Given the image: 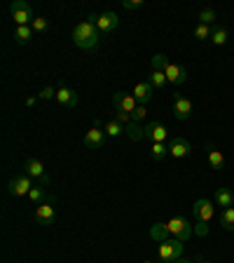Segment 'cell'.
I'll list each match as a JSON object with an SVG mask.
<instances>
[{"mask_svg":"<svg viewBox=\"0 0 234 263\" xmlns=\"http://www.w3.org/2000/svg\"><path fill=\"white\" fill-rule=\"evenodd\" d=\"M98 40H101V31L96 28V24L80 22L75 28H73V43H75V47L92 52V49H96Z\"/></svg>","mask_w":234,"mask_h":263,"instance_id":"obj_1","label":"cell"},{"mask_svg":"<svg viewBox=\"0 0 234 263\" xmlns=\"http://www.w3.org/2000/svg\"><path fill=\"white\" fill-rule=\"evenodd\" d=\"M157 254H159V258H162V261H166V263H176V261H180V258H183V242L176 240V237L159 242Z\"/></svg>","mask_w":234,"mask_h":263,"instance_id":"obj_2","label":"cell"},{"mask_svg":"<svg viewBox=\"0 0 234 263\" xmlns=\"http://www.w3.org/2000/svg\"><path fill=\"white\" fill-rule=\"evenodd\" d=\"M10 14H12L16 26H31V24L35 22L33 10L26 0H14V3H10Z\"/></svg>","mask_w":234,"mask_h":263,"instance_id":"obj_3","label":"cell"},{"mask_svg":"<svg viewBox=\"0 0 234 263\" xmlns=\"http://www.w3.org/2000/svg\"><path fill=\"white\" fill-rule=\"evenodd\" d=\"M24 170H26V174L31 176V179H35L40 183V186H49V174L47 170H45V164L40 162L38 158H28L26 162H24Z\"/></svg>","mask_w":234,"mask_h":263,"instance_id":"obj_4","label":"cell"},{"mask_svg":"<svg viewBox=\"0 0 234 263\" xmlns=\"http://www.w3.org/2000/svg\"><path fill=\"white\" fill-rule=\"evenodd\" d=\"M89 22L96 24V28L101 33H110L115 28L120 26V16L115 14V12H103V14H92L89 16Z\"/></svg>","mask_w":234,"mask_h":263,"instance_id":"obj_5","label":"cell"},{"mask_svg":"<svg viewBox=\"0 0 234 263\" xmlns=\"http://www.w3.org/2000/svg\"><path fill=\"white\" fill-rule=\"evenodd\" d=\"M166 228H169V235H174L176 240L185 242L187 237L192 235V226L185 221V216H174V219L166 223Z\"/></svg>","mask_w":234,"mask_h":263,"instance_id":"obj_6","label":"cell"},{"mask_svg":"<svg viewBox=\"0 0 234 263\" xmlns=\"http://www.w3.org/2000/svg\"><path fill=\"white\" fill-rule=\"evenodd\" d=\"M113 106H115V113H126V115H131L134 110H136L138 101L134 99V94L115 92V94H113Z\"/></svg>","mask_w":234,"mask_h":263,"instance_id":"obj_7","label":"cell"},{"mask_svg":"<svg viewBox=\"0 0 234 263\" xmlns=\"http://www.w3.org/2000/svg\"><path fill=\"white\" fill-rule=\"evenodd\" d=\"M31 188H33V181L28 174H19V176H14V179H10V183H7V193H10V195H16V197L19 195L28 197Z\"/></svg>","mask_w":234,"mask_h":263,"instance_id":"obj_8","label":"cell"},{"mask_svg":"<svg viewBox=\"0 0 234 263\" xmlns=\"http://www.w3.org/2000/svg\"><path fill=\"white\" fill-rule=\"evenodd\" d=\"M143 132H145V139H147V141H153V143H166V137H169L166 127H164L162 122H157V120L145 122Z\"/></svg>","mask_w":234,"mask_h":263,"instance_id":"obj_9","label":"cell"},{"mask_svg":"<svg viewBox=\"0 0 234 263\" xmlns=\"http://www.w3.org/2000/svg\"><path fill=\"white\" fill-rule=\"evenodd\" d=\"M164 76H166V82H169V85H174V87H180V85H185V82H187V71H185V66L174 64V61H171V64L166 66Z\"/></svg>","mask_w":234,"mask_h":263,"instance_id":"obj_10","label":"cell"},{"mask_svg":"<svg viewBox=\"0 0 234 263\" xmlns=\"http://www.w3.org/2000/svg\"><path fill=\"white\" fill-rule=\"evenodd\" d=\"M131 94H134V99L138 101V106H145V104L153 101L155 87L150 85V80H141V82H136V87L131 89Z\"/></svg>","mask_w":234,"mask_h":263,"instance_id":"obj_11","label":"cell"},{"mask_svg":"<svg viewBox=\"0 0 234 263\" xmlns=\"http://www.w3.org/2000/svg\"><path fill=\"white\" fill-rule=\"evenodd\" d=\"M192 101L190 99H185L183 94H176L174 97V115L176 120H190L192 118Z\"/></svg>","mask_w":234,"mask_h":263,"instance_id":"obj_12","label":"cell"},{"mask_svg":"<svg viewBox=\"0 0 234 263\" xmlns=\"http://www.w3.org/2000/svg\"><path fill=\"white\" fill-rule=\"evenodd\" d=\"M190 153H192V146H190V141H187V139L174 137L169 141V155H171V158L183 160V158H187Z\"/></svg>","mask_w":234,"mask_h":263,"instance_id":"obj_13","label":"cell"},{"mask_svg":"<svg viewBox=\"0 0 234 263\" xmlns=\"http://www.w3.org/2000/svg\"><path fill=\"white\" fill-rule=\"evenodd\" d=\"M192 212H195V219H197V223H208V221L213 219V202L211 200H197L195 202V207H192Z\"/></svg>","mask_w":234,"mask_h":263,"instance_id":"obj_14","label":"cell"},{"mask_svg":"<svg viewBox=\"0 0 234 263\" xmlns=\"http://www.w3.org/2000/svg\"><path fill=\"white\" fill-rule=\"evenodd\" d=\"M35 219H38V223H42V226H52V223H54V221H56L54 200L38 204V207H35Z\"/></svg>","mask_w":234,"mask_h":263,"instance_id":"obj_15","label":"cell"},{"mask_svg":"<svg viewBox=\"0 0 234 263\" xmlns=\"http://www.w3.org/2000/svg\"><path fill=\"white\" fill-rule=\"evenodd\" d=\"M77 92L71 87H66V85H61V87H56V104L63 106V108H75L77 106Z\"/></svg>","mask_w":234,"mask_h":263,"instance_id":"obj_16","label":"cell"},{"mask_svg":"<svg viewBox=\"0 0 234 263\" xmlns=\"http://www.w3.org/2000/svg\"><path fill=\"white\" fill-rule=\"evenodd\" d=\"M103 143H105V132L101 129V127L94 125L92 129L84 134V146H87L89 151H98V148H103Z\"/></svg>","mask_w":234,"mask_h":263,"instance_id":"obj_17","label":"cell"},{"mask_svg":"<svg viewBox=\"0 0 234 263\" xmlns=\"http://www.w3.org/2000/svg\"><path fill=\"white\" fill-rule=\"evenodd\" d=\"M28 200H31L35 207H38V204H42V202H49V200H54V202H56V197L49 195V193L45 191V186H33L31 193H28Z\"/></svg>","mask_w":234,"mask_h":263,"instance_id":"obj_18","label":"cell"},{"mask_svg":"<svg viewBox=\"0 0 234 263\" xmlns=\"http://www.w3.org/2000/svg\"><path fill=\"white\" fill-rule=\"evenodd\" d=\"M206 151H208V164H211L213 170H223L225 167V155L220 153L216 146H211V143L206 146Z\"/></svg>","mask_w":234,"mask_h":263,"instance_id":"obj_19","label":"cell"},{"mask_svg":"<svg viewBox=\"0 0 234 263\" xmlns=\"http://www.w3.org/2000/svg\"><path fill=\"white\" fill-rule=\"evenodd\" d=\"M216 202L220 204V207H232L234 204V193L229 191V188H218V191H216Z\"/></svg>","mask_w":234,"mask_h":263,"instance_id":"obj_20","label":"cell"},{"mask_svg":"<svg viewBox=\"0 0 234 263\" xmlns=\"http://www.w3.org/2000/svg\"><path fill=\"white\" fill-rule=\"evenodd\" d=\"M33 26H16V31H14V40L19 45H26V43H31V38H33Z\"/></svg>","mask_w":234,"mask_h":263,"instance_id":"obj_21","label":"cell"},{"mask_svg":"<svg viewBox=\"0 0 234 263\" xmlns=\"http://www.w3.org/2000/svg\"><path fill=\"white\" fill-rule=\"evenodd\" d=\"M103 132L108 134L110 139H117V137H122V134H124V125H120L117 120H108L103 125Z\"/></svg>","mask_w":234,"mask_h":263,"instance_id":"obj_22","label":"cell"},{"mask_svg":"<svg viewBox=\"0 0 234 263\" xmlns=\"http://www.w3.org/2000/svg\"><path fill=\"white\" fill-rule=\"evenodd\" d=\"M150 155H153V160L162 162L169 155V143H150Z\"/></svg>","mask_w":234,"mask_h":263,"instance_id":"obj_23","label":"cell"},{"mask_svg":"<svg viewBox=\"0 0 234 263\" xmlns=\"http://www.w3.org/2000/svg\"><path fill=\"white\" fill-rule=\"evenodd\" d=\"M150 237L157 242H164L169 240V228H166V223H155L153 230H150Z\"/></svg>","mask_w":234,"mask_h":263,"instance_id":"obj_24","label":"cell"},{"mask_svg":"<svg viewBox=\"0 0 234 263\" xmlns=\"http://www.w3.org/2000/svg\"><path fill=\"white\" fill-rule=\"evenodd\" d=\"M227 28H223V26H218V28H213V33H211V43L216 45V47H223L225 43H227Z\"/></svg>","mask_w":234,"mask_h":263,"instance_id":"obj_25","label":"cell"},{"mask_svg":"<svg viewBox=\"0 0 234 263\" xmlns=\"http://www.w3.org/2000/svg\"><path fill=\"white\" fill-rule=\"evenodd\" d=\"M220 226H223L225 230H234V207H227L220 214Z\"/></svg>","mask_w":234,"mask_h":263,"instance_id":"obj_26","label":"cell"},{"mask_svg":"<svg viewBox=\"0 0 234 263\" xmlns=\"http://www.w3.org/2000/svg\"><path fill=\"white\" fill-rule=\"evenodd\" d=\"M124 132L129 134L131 141H141V139H145V132L141 129L138 125H134V122H129V125H124Z\"/></svg>","mask_w":234,"mask_h":263,"instance_id":"obj_27","label":"cell"},{"mask_svg":"<svg viewBox=\"0 0 234 263\" xmlns=\"http://www.w3.org/2000/svg\"><path fill=\"white\" fill-rule=\"evenodd\" d=\"M147 80H150V85H153L155 89H164V85H166V76H164V71H153Z\"/></svg>","mask_w":234,"mask_h":263,"instance_id":"obj_28","label":"cell"},{"mask_svg":"<svg viewBox=\"0 0 234 263\" xmlns=\"http://www.w3.org/2000/svg\"><path fill=\"white\" fill-rule=\"evenodd\" d=\"M211 28L206 26V24H197L195 26V38L199 40V43H204V40H211Z\"/></svg>","mask_w":234,"mask_h":263,"instance_id":"obj_29","label":"cell"},{"mask_svg":"<svg viewBox=\"0 0 234 263\" xmlns=\"http://www.w3.org/2000/svg\"><path fill=\"white\" fill-rule=\"evenodd\" d=\"M216 19H218V14H216V10H213V7H204L202 12H199V24H213L216 22Z\"/></svg>","mask_w":234,"mask_h":263,"instance_id":"obj_30","label":"cell"},{"mask_svg":"<svg viewBox=\"0 0 234 263\" xmlns=\"http://www.w3.org/2000/svg\"><path fill=\"white\" fill-rule=\"evenodd\" d=\"M169 57L166 54H155L153 57V71H166V66H169Z\"/></svg>","mask_w":234,"mask_h":263,"instance_id":"obj_31","label":"cell"},{"mask_svg":"<svg viewBox=\"0 0 234 263\" xmlns=\"http://www.w3.org/2000/svg\"><path fill=\"white\" fill-rule=\"evenodd\" d=\"M31 26H33V31H35V33H47L49 31V24H47V19H45V16H35V22H33Z\"/></svg>","mask_w":234,"mask_h":263,"instance_id":"obj_32","label":"cell"},{"mask_svg":"<svg viewBox=\"0 0 234 263\" xmlns=\"http://www.w3.org/2000/svg\"><path fill=\"white\" fill-rule=\"evenodd\" d=\"M122 7H124V10H129V12L141 10V7H143V0H122Z\"/></svg>","mask_w":234,"mask_h":263,"instance_id":"obj_33","label":"cell"},{"mask_svg":"<svg viewBox=\"0 0 234 263\" xmlns=\"http://www.w3.org/2000/svg\"><path fill=\"white\" fill-rule=\"evenodd\" d=\"M38 99H42V101H49V99H56V89L54 87H42L38 94Z\"/></svg>","mask_w":234,"mask_h":263,"instance_id":"obj_34","label":"cell"},{"mask_svg":"<svg viewBox=\"0 0 234 263\" xmlns=\"http://www.w3.org/2000/svg\"><path fill=\"white\" fill-rule=\"evenodd\" d=\"M147 118V108L145 106H136V110L131 113V120H145Z\"/></svg>","mask_w":234,"mask_h":263,"instance_id":"obj_35","label":"cell"},{"mask_svg":"<svg viewBox=\"0 0 234 263\" xmlns=\"http://www.w3.org/2000/svg\"><path fill=\"white\" fill-rule=\"evenodd\" d=\"M115 120L120 122V125H129V122H131V115H126V113H115Z\"/></svg>","mask_w":234,"mask_h":263,"instance_id":"obj_36","label":"cell"},{"mask_svg":"<svg viewBox=\"0 0 234 263\" xmlns=\"http://www.w3.org/2000/svg\"><path fill=\"white\" fill-rule=\"evenodd\" d=\"M195 233H197V235H208V226L206 223H197Z\"/></svg>","mask_w":234,"mask_h":263,"instance_id":"obj_37","label":"cell"},{"mask_svg":"<svg viewBox=\"0 0 234 263\" xmlns=\"http://www.w3.org/2000/svg\"><path fill=\"white\" fill-rule=\"evenodd\" d=\"M176 263H197V261H190V258H185V256H183V258H180V261H176Z\"/></svg>","mask_w":234,"mask_h":263,"instance_id":"obj_38","label":"cell"},{"mask_svg":"<svg viewBox=\"0 0 234 263\" xmlns=\"http://www.w3.org/2000/svg\"><path fill=\"white\" fill-rule=\"evenodd\" d=\"M197 263H211V261H204V258H199V261H197Z\"/></svg>","mask_w":234,"mask_h":263,"instance_id":"obj_39","label":"cell"},{"mask_svg":"<svg viewBox=\"0 0 234 263\" xmlns=\"http://www.w3.org/2000/svg\"><path fill=\"white\" fill-rule=\"evenodd\" d=\"M143 263H155V261H143Z\"/></svg>","mask_w":234,"mask_h":263,"instance_id":"obj_40","label":"cell"}]
</instances>
